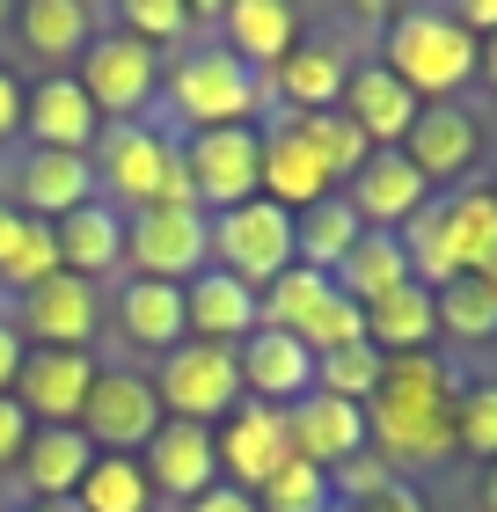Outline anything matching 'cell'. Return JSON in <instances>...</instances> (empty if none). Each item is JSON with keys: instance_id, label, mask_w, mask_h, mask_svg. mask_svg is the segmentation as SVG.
Here are the masks:
<instances>
[{"instance_id": "4316f807", "label": "cell", "mask_w": 497, "mask_h": 512, "mask_svg": "<svg viewBox=\"0 0 497 512\" xmlns=\"http://www.w3.org/2000/svg\"><path fill=\"white\" fill-rule=\"evenodd\" d=\"M117 330H125L132 352H161L169 359L183 337V286H161V278H125L117 286Z\"/></svg>"}, {"instance_id": "ba28073f", "label": "cell", "mask_w": 497, "mask_h": 512, "mask_svg": "<svg viewBox=\"0 0 497 512\" xmlns=\"http://www.w3.org/2000/svg\"><path fill=\"white\" fill-rule=\"evenodd\" d=\"M183 176H191L198 213H234V205L264 198V132L256 125H220V132H191L183 139Z\"/></svg>"}, {"instance_id": "2e32d148", "label": "cell", "mask_w": 497, "mask_h": 512, "mask_svg": "<svg viewBox=\"0 0 497 512\" xmlns=\"http://www.w3.org/2000/svg\"><path fill=\"white\" fill-rule=\"evenodd\" d=\"M103 191H96V161L88 154H44V147H30L22 154V169H15V213H30V220H44V227H59L66 213H81V205H96Z\"/></svg>"}, {"instance_id": "d4e9b609", "label": "cell", "mask_w": 497, "mask_h": 512, "mask_svg": "<svg viewBox=\"0 0 497 512\" xmlns=\"http://www.w3.org/2000/svg\"><path fill=\"white\" fill-rule=\"evenodd\" d=\"M256 191H264L271 205H286V213H307V205H322L337 183H329V169L315 161V147L300 139V125H271L264 132V176H256Z\"/></svg>"}, {"instance_id": "f35d334b", "label": "cell", "mask_w": 497, "mask_h": 512, "mask_svg": "<svg viewBox=\"0 0 497 512\" xmlns=\"http://www.w3.org/2000/svg\"><path fill=\"white\" fill-rule=\"evenodd\" d=\"M381 352H373V344H344V352H322L315 359V388L322 395H337V403H373V388H381Z\"/></svg>"}, {"instance_id": "7a4b0ae2", "label": "cell", "mask_w": 497, "mask_h": 512, "mask_svg": "<svg viewBox=\"0 0 497 512\" xmlns=\"http://www.w3.org/2000/svg\"><path fill=\"white\" fill-rule=\"evenodd\" d=\"M381 66L417 103H454L483 66V44L454 22V8H402L381 37Z\"/></svg>"}, {"instance_id": "5bb4252c", "label": "cell", "mask_w": 497, "mask_h": 512, "mask_svg": "<svg viewBox=\"0 0 497 512\" xmlns=\"http://www.w3.org/2000/svg\"><path fill=\"white\" fill-rule=\"evenodd\" d=\"M139 469H147L154 498H205L220 483V454H212V425H183V417H161V432L139 447Z\"/></svg>"}, {"instance_id": "816d5d0a", "label": "cell", "mask_w": 497, "mask_h": 512, "mask_svg": "<svg viewBox=\"0 0 497 512\" xmlns=\"http://www.w3.org/2000/svg\"><path fill=\"white\" fill-rule=\"evenodd\" d=\"M476 278H483V286H490V300H497V256H490V264H483Z\"/></svg>"}, {"instance_id": "60d3db41", "label": "cell", "mask_w": 497, "mask_h": 512, "mask_svg": "<svg viewBox=\"0 0 497 512\" xmlns=\"http://www.w3.org/2000/svg\"><path fill=\"white\" fill-rule=\"evenodd\" d=\"M191 8L183 0H117V30L125 37H139L147 52H169V44H183L191 37Z\"/></svg>"}, {"instance_id": "7bdbcfd3", "label": "cell", "mask_w": 497, "mask_h": 512, "mask_svg": "<svg viewBox=\"0 0 497 512\" xmlns=\"http://www.w3.org/2000/svg\"><path fill=\"white\" fill-rule=\"evenodd\" d=\"M388 476H395V469H388V461L366 447V454H351L344 469H329V491H337V505H359V498H373V491H381Z\"/></svg>"}, {"instance_id": "30bf717a", "label": "cell", "mask_w": 497, "mask_h": 512, "mask_svg": "<svg viewBox=\"0 0 497 512\" xmlns=\"http://www.w3.org/2000/svg\"><path fill=\"white\" fill-rule=\"evenodd\" d=\"M81 432L96 454H139L161 432L154 374H139V366H96V388L81 403Z\"/></svg>"}, {"instance_id": "11a10c76", "label": "cell", "mask_w": 497, "mask_h": 512, "mask_svg": "<svg viewBox=\"0 0 497 512\" xmlns=\"http://www.w3.org/2000/svg\"><path fill=\"white\" fill-rule=\"evenodd\" d=\"M0 22H8V8H0Z\"/></svg>"}, {"instance_id": "b9f144b4", "label": "cell", "mask_w": 497, "mask_h": 512, "mask_svg": "<svg viewBox=\"0 0 497 512\" xmlns=\"http://www.w3.org/2000/svg\"><path fill=\"white\" fill-rule=\"evenodd\" d=\"M454 447L476 454V461H497V381L461 388V403H454Z\"/></svg>"}, {"instance_id": "c3c4849f", "label": "cell", "mask_w": 497, "mask_h": 512, "mask_svg": "<svg viewBox=\"0 0 497 512\" xmlns=\"http://www.w3.org/2000/svg\"><path fill=\"white\" fill-rule=\"evenodd\" d=\"M183 512H256V498H249V491H234V483H212V491L191 498Z\"/></svg>"}, {"instance_id": "484cf974", "label": "cell", "mask_w": 497, "mask_h": 512, "mask_svg": "<svg viewBox=\"0 0 497 512\" xmlns=\"http://www.w3.org/2000/svg\"><path fill=\"white\" fill-rule=\"evenodd\" d=\"M52 242H59V271H74V278H110L117 264H125V213L117 205H81V213H66L52 227Z\"/></svg>"}, {"instance_id": "8fae6325", "label": "cell", "mask_w": 497, "mask_h": 512, "mask_svg": "<svg viewBox=\"0 0 497 512\" xmlns=\"http://www.w3.org/2000/svg\"><path fill=\"white\" fill-rule=\"evenodd\" d=\"M15 330L22 344H44V352H88V344L103 337V293L88 286L74 271H52L44 286H30L15 300Z\"/></svg>"}, {"instance_id": "5b68a950", "label": "cell", "mask_w": 497, "mask_h": 512, "mask_svg": "<svg viewBox=\"0 0 497 512\" xmlns=\"http://www.w3.org/2000/svg\"><path fill=\"white\" fill-rule=\"evenodd\" d=\"M161 74H169V59L147 52V44L125 37V30H96L88 52L74 59V81L88 88V103H96L103 125H139V110L161 96Z\"/></svg>"}, {"instance_id": "d6a6232c", "label": "cell", "mask_w": 497, "mask_h": 512, "mask_svg": "<svg viewBox=\"0 0 497 512\" xmlns=\"http://www.w3.org/2000/svg\"><path fill=\"white\" fill-rule=\"evenodd\" d=\"M366 227H359V213H351V198L344 191H329L322 205H307V213H293V256L307 271H337L344 256H351V242H359Z\"/></svg>"}, {"instance_id": "277c9868", "label": "cell", "mask_w": 497, "mask_h": 512, "mask_svg": "<svg viewBox=\"0 0 497 512\" xmlns=\"http://www.w3.org/2000/svg\"><path fill=\"white\" fill-rule=\"evenodd\" d=\"M161 103L176 110L183 132H220L256 125V66H242L227 44H198L161 74Z\"/></svg>"}, {"instance_id": "4dcf8cb0", "label": "cell", "mask_w": 497, "mask_h": 512, "mask_svg": "<svg viewBox=\"0 0 497 512\" xmlns=\"http://www.w3.org/2000/svg\"><path fill=\"white\" fill-rule=\"evenodd\" d=\"M52 271H59V242H52V227L30 220V213H15V205L0 198V286L22 300L30 286H44Z\"/></svg>"}, {"instance_id": "9a60e30c", "label": "cell", "mask_w": 497, "mask_h": 512, "mask_svg": "<svg viewBox=\"0 0 497 512\" xmlns=\"http://www.w3.org/2000/svg\"><path fill=\"white\" fill-rule=\"evenodd\" d=\"M234 366H242V395L249 403H271V410H293L307 388H315V352L286 330H249L234 344Z\"/></svg>"}, {"instance_id": "f1b7e54d", "label": "cell", "mask_w": 497, "mask_h": 512, "mask_svg": "<svg viewBox=\"0 0 497 512\" xmlns=\"http://www.w3.org/2000/svg\"><path fill=\"white\" fill-rule=\"evenodd\" d=\"M329 286H337L344 300H359V308H373V300H388L395 286H410V249H402V235L366 227V235L351 242V256L329 271Z\"/></svg>"}, {"instance_id": "f5cc1de1", "label": "cell", "mask_w": 497, "mask_h": 512, "mask_svg": "<svg viewBox=\"0 0 497 512\" xmlns=\"http://www.w3.org/2000/svg\"><path fill=\"white\" fill-rule=\"evenodd\" d=\"M22 512H74V505H37V498H30V505H22Z\"/></svg>"}, {"instance_id": "cb8c5ba5", "label": "cell", "mask_w": 497, "mask_h": 512, "mask_svg": "<svg viewBox=\"0 0 497 512\" xmlns=\"http://www.w3.org/2000/svg\"><path fill=\"white\" fill-rule=\"evenodd\" d=\"M220 44L242 66H256V74H278V66L293 59V44H300V15L286 0H227L220 8Z\"/></svg>"}, {"instance_id": "74e56055", "label": "cell", "mask_w": 497, "mask_h": 512, "mask_svg": "<svg viewBox=\"0 0 497 512\" xmlns=\"http://www.w3.org/2000/svg\"><path fill=\"white\" fill-rule=\"evenodd\" d=\"M337 505V491H329V469H315V461H278L271 483L256 491V512H329Z\"/></svg>"}, {"instance_id": "1f68e13d", "label": "cell", "mask_w": 497, "mask_h": 512, "mask_svg": "<svg viewBox=\"0 0 497 512\" xmlns=\"http://www.w3.org/2000/svg\"><path fill=\"white\" fill-rule=\"evenodd\" d=\"M439 198H446V249H454V271L476 278L497 256V191L461 183V191H439Z\"/></svg>"}, {"instance_id": "7dc6e473", "label": "cell", "mask_w": 497, "mask_h": 512, "mask_svg": "<svg viewBox=\"0 0 497 512\" xmlns=\"http://www.w3.org/2000/svg\"><path fill=\"white\" fill-rule=\"evenodd\" d=\"M22 352H30V344H22V330H15L8 315H0V395L15 388V374H22Z\"/></svg>"}, {"instance_id": "ee69618b", "label": "cell", "mask_w": 497, "mask_h": 512, "mask_svg": "<svg viewBox=\"0 0 497 512\" xmlns=\"http://www.w3.org/2000/svg\"><path fill=\"white\" fill-rule=\"evenodd\" d=\"M351 512H432V505H424V491H417L410 476H388L381 491H373V498H359Z\"/></svg>"}, {"instance_id": "7402d4cb", "label": "cell", "mask_w": 497, "mask_h": 512, "mask_svg": "<svg viewBox=\"0 0 497 512\" xmlns=\"http://www.w3.org/2000/svg\"><path fill=\"white\" fill-rule=\"evenodd\" d=\"M337 110L366 132V147H402L424 103H417L410 88L388 74L381 59H366V66H351V81H344V103H337Z\"/></svg>"}, {"instance_id": "f907efd6", "label": "cell", "mask_w": 497, "mask_h": 512, "mask_svg": "<svg viewBox=\"0 0 497 512\" xmlns=\"http://www.w3.org/2000/svg\"><path fill=\"white\" fill-rule=\"evenodd\" d=\"M476 74H483V81H490V88H497V37H490V44H483V66H476Z\"/></svg>"}, {"instance_id": "d6986e66", "label": "cell", "mask_w": 497, "mask_h": 512, "mask_svg": "<svg viewBox=\"0 0 497 512\" xmlns=\"http://www.w3.org/2000/svg\"><path fill=\"white\" fill-rule=\"evenodd\" d=\"M183 330H191L198 344H242L249 330H264V300H256V286H242L234 271L205 264L191 286H183Z\"/></svg>"}, {"instance_id": "3957f363", "label": "cell", "mask_w": 497, "mask_h": 512, "mask_svg": "<svg viewBox=\"0 0 497 512\" xmlns=\"http://www.w3.org/2000/svg\"><path fill=\"white\" fill-rule=\"evenodd\" d=\"M96 191L103 205H132V213H154V205H198L191 176H183V139L169 125H103L96 139Z\"/></svg>"}, {"instance_id": "e575fe53", "label": "cell", "mask_w": 497, "mask_h": 512, "mask_svg": "<svg viewBox=\"0 0 497 512\" xmlns=\"http://www.w3.org/2000/svg\"><path fill=\"white\" fill-rule=\"evenodd\" d=\"M74 512H154V483L139 454H96V469L74 491Z\"/></svg>"}, {"instance_id": "8992f818", "label": "cell", "mask_w": 497, "mask_h": 512, "mask_svg": "<svg viewBox=\"0 0 497 512\" xmlns=\"http://www.w3.org/2000/svg\"><path fill=\"white\" fill-rule=\"evenodd\" d=\"M125 264L132 278H161V286H191L212 264V213L198 205H154V213L125 220Z\"/></svg>"}, {"instance_id": "83f0119b", "label": "cell", "mask_w": 497, "mask_h": 512, "mask_svg": "<svg viewBox=\"0 0 497 512\" xmlns=\"http://www.w3.org/2000/svg\"><path fill=\"white\" fill-rule=\"evenodd\" d=\"M344 81H351V59L337 44H293V59L271 74L278 103H286V118H315V110H337L344 103Z\"/></svg>"}, {"instance_id": "8d00e7d4", "label": "cell", "mask_w": 497, "mask_h": 512, "mask_svg": "<svg viewBox=\"0 0 497 512\" xmlns=\"http://www.w3.org/2000/svg\"><path fill=\"white\" fill-rule=\"evenodd\" d=\"M293 125H300L307 147H315V161L329 169V183H351V176L366 169V154H373V147H366V132L351 125L344 110H315V118H293Z\"/></svg>"}, {"instance_id": "836d02e7", "label": "cell", "mask_w": 497, "mask_h": 512, "mask_svg": "<svg viewBox=\"0 0 497 512\" xmlns=\"http://www.w3.org/2000/svg\"><path fill=\"white\" fill-rule=\"evenodd\" d=\"M15 30L37 59H81L96 37V15H88V0H22Z\"/></svg>"}, {"instance_id": "d590c367", "label": "cell", "mask_w": 497, "mask_h": 512, "mask_svg": "<svg viewBox=\"0 0 497 512\" xmlns=\"http://www.w3.org/2000/svg\"><path fill=\"white\" fill-rule=\"evenodd\" d=\"M329 293H337V286H329L322 271H307V264H293V271H278V278H271V286L256 293V300H264V322H271V330H286V337H300L307 322L322 315V300H329Z\"/></svg>"}, {"instance_id": "db71d44e", "label": "cell", "mask_w": 497, "mask_h": 512, "mask_svg": "<svg viewBox=\"0 0 497 512\" xmlns=\"http://www.w3.org/2000/svg\"><path fill=\"white\" fill-rule=\"evenodd\" d=\"M329 512H351V505H329Z\"/></svg>"}, {"instance_id": "7c38bea8", "label": "cell", "mask_w": 497, "mask_h": 512, "mask_svg": "<svg viewBox=\"0 0 497 512\" xmlns=\"http://www.w3.org/2000/svg\"><path fill=\"white\" fill-rule=\"evenodd\" d=\"M212 454H220V483H234V491H264L278 461H293V439H286V410L271 403H234L220 425H212Z\"/></svg>"}, {"instance_id": "f6af8a7d", "label": "cell", "mask_w": 497, "mask_h": 512, "mask_svg": "<svg viewBox=\"0 0 497 512\" xmlns=\"http://www.w3.org/2000/svg\"><path fill=\"white\" fill-rule=\"evenodd\" d=\"M30 417H22V403H15V395H0V469H15V461H22V447H30Z\"/></svg>"}, {"instance_id": "9c48e42d", "label": "cell", "mask_w": 497, "mask_h": 512, "mask_svg": "<svg viewBox=\"0 0 497 512\" xmlns=\"http://www.w3.org/2000/svg\"><path fill=\"white\" fill-rule=\"evenodd\" d=\"M212 264L264 293L278 271L300 264L293 256V213L271 205V198H249V205H234V213H212Z\"/></svg>"}, {"instance_id": "6da1fadb", "label": "cell", "mask_w": 497, "mask_h": 512, "mask_svg": "<svg viewBox=\"0 0 497 512\" xmlns=\"http://www.w3.org/2000/svg\"><path fill=\"white\" fill-rule=\"evenodd\" d=\"M454 403H461V374L439 352H402L381 366V388L366 403V447L388 469H439L454 447Z\"/></svg>"}, {"instance_id": "ac0fdd59", "label": "cell", "mask_w": 497, "mask_h": 512, "mask_svg": "<svg viewBox=\"0 0 497 512\" xmlns=\"http://www.w3.org/2000/svg\"><path fill=\"white\" fill-rule=\"evenodd\" d=\"M402 154H410V169L432 183H454L476 169V154H483V125H476V110H461V103H424L417 110V125L410 139H402Z\"/></svg>"}, {"instance_id": "ab89813d", "label": "cell", "mask_w": 497, "mask_h": 512, "mask_svg": "<svg viewBox=\"0 0 497 512\" xmlns=\"http://www.w3.org/2000/svg\"><path fill=\"white\" fill-rule=\"evenodd\" d=\"M432 308H439V330H446V337H461V344L497 337V300H490L483 278H454V286H439V293H432Z\"/></svg>"}, {"instance_id": "681fc988", "label": "cell", "mask_w": 497, "mask_h": 512, "mask_svg": "<svg viewBox=\"0 0 497 512\" xmlns=\"http://www.w3.org/2000/svg\"><path fill=\"white\" fill-rule=\"evenodd\" d=\"M476 498H483V512H497V461L483 469V491H476Z\"/></svg>"}, {"instance_id": "bcb514c9", "label": "cell", "mask_w": 497, "mask_h": 512, "mask_svg": "<svg viewBox=\"0 0 497 512\" xmlns=\"http://www.w3.org/2000/svg\"><path fill=\"white\" fill-rule=\"evenodd\" d=\"M22 96H30V81L0 66V147H8V139L22 132Z\"/></svg>"}, {"instance_id": "4fadbf2b", "label": "cell", "mask_w": 497, "mask_h": 512, "mask_svg": "<svg viewBox=\"0 0 497 512\" xmlns=\"http://www.w3.org/2000/svg\"><path fill=\"white\" fill-rule=\"evenodd\" d=\"M88 388H96V352H44V344H30L8 395L22 403L30 425H81Z\"/></svg>"}, {"instance_id": "f546056e", "label": "cell", "mask_w": 497, "mask_h": 512, "mask_svg": "<svg viewBox=\"0 0 497 512\" xmlns=\"http://www.w3.org/2000/svg\"><path fill=\"white\" fill-rule=\"evenodd\" d=\"M432 337H439V308H432V293L417 286H395L388 300H373L366 308V344L381 359H402V352H432Z\"/></svg>"}, {"instance_id": "ffe728a7", "label": "cell", "mask_w": 497, "mask_h": 512, "mask_svg": "<svg viewBox=\"0 0 497 512\" xmlns=\"http://www.w3.org/2000/svg\"><path fill=\"white\" fill-rule=\"evenodd\" d=\"M344 198H351V213H359V227H381V235H395V227L410 220L424 198H432V183L410 169V154H402V147H373L366 169L344 183Z\"/></svg>"}, {"instance_id": "52a82bcc", "label": "cell", "mask_w": 497, "mask_h": 512, "mask_svg": "<svg viewBox=\"0 0 497 512\" xmlns=\"http://www.w3.org/2000/svg\"><path fill=\"white\" fill-rule=\"evenodd\" d=\"M154 395H161V417H183V425H220V417L242 403V366H234L227 344L183 337L176 352L154 366Z\"/></svg>"}, {"instance_id": "44dd1931", "label": "cell", "mask_w": 497, "mask_h": 512, "mask_svg": "<svg viewBox=\"0 0 497 512\" xmlns=\"http://www.w3.org/2000/svg\"><path fill=\"white\" fill-rule=\"evenodd\" d=\"M286 439H293L300 461H315V469H344L351 454H366V410L307 388L300 403L286 410Z\"/></svg>"}, {"instance_id": "603a6c76", "label": "cell", "mask_w": 497, "mask_h": 512, "mask_svg": "<svg viewBox=\"0 0 497 512\" xmlns=\"http://www.w3.org/2000/svg\"><path fill=\"white\" fill-rule=\"evenodd\" d=\"M88 469H96V447H88L81 425H37L30 447H22V461H15V476L30 483L37 505H74Z\"/></svg>"}, {"instance_id": "e0dca14e", "label": "cell", "mask_w": 497, "mask_h": 512, "mask_svg": "<svg viewBox=\"0 0 497 512\" xmlns=\"http://www.w3.org/2000/svg\"><path fill=\"white\" fill-rule=\"evenodd\" d=\"M22 132L44 154H88L103 139V118H96V103H88V88L74 74H44L22 96Z\"/></svg>"}]
</instances>
